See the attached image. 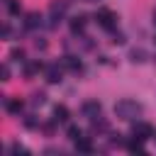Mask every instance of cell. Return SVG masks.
Listing matches in <instances>:
<instances>
[{
    "instance_id": "6da1fadb",
    "label": "cell",
    "mask_w": 156,
    "mask_h": 156,
    "mask_svg": "<svg viewBox=\"0 0 156 156\" xmlns=\"http://www.w3.org/2000/svg\"><path fill=\"white\" fill-rule=\"evenodd\" d=\"M115 115H117L119 119H124V122H134V119L141 115V105H139L136 100L122 98V100H117V105H115Z\"/></svg>"
},
{
    "instance_id": "7a4b0ae2",
    "label": "cell",
    "mask_w": 156,
    "mask_h": 156,
    "mask_svg": "<svg viewBox=\"0 0 156 156\" xmlns=\"http://www.w3.org/2000/svg\"><path fill=\"white\" fill-rule=\"evenodd\" d=\"M95 20H98V24H100L102 29H107V32H115V27H117V15H115L112 10H107V7H100V10L95 12Z\"/></svg>"
},
{
    "instance_id": "3957f363",
    "label": "cell",
    "mask_w": 156,
    "mask_h": 156,
    "mask_svg": "<svg viewBox=\"0 0 156 156\" xmlns=\"http://www.w3.org/2000/svg\"><path fill=\"white\" fill-rule=\"evenodd\" d=\"M132 134L146 141L149 136H154V129H151V124H146V122H139V119H136V122L132 124Z\"/></svg>"
},
{
    "instance_id": "277c9868",
    "label": "cell",
    "mask_w": 156,
    "mask_h": 156,
    "mask_svg": "<svg viewBox=\"0 0 156 156\" xmlns=\"http://www.w3.org/2000/svg\"><path fill=\"white\" fill-rule=\"evenodd\" d=\"M61 66L68 68V71H73V73H80V71H83V63H80L76 56H63V58H61Z\"/></svg>"
},
{
    "instance_id": "5b68a950",
    "label": "cell",
    "mask_w": 156,
    "mask_h": 156,
    "mask_svg": "<svg viewBox=\"0 0 156 156\" xmlns=\"http://www.w3.org/2000/svg\"><path fill=\"white\" fill-rule=\"evenodd\" d=\"M83 115H85L88 119H95V117H100V102H95V100H88V102L83 105Z\"/></svg>"
},
{
    "instance_id": "8992f818",
    "label": "cell",
    "mask_w": 156,
    "mask_h": 156,
    "mask_svg": "<svg viewBox=\"0 0 156 156\" xmlns=\"http://www.w3.org/2000/svg\"><path fill=\"white\" fill-rule=\"evenodd\" d=\"M49 12H51L54 17H61V15L66 12V0H54V2L49 5Z\"/></svg>"
},
{
    "instance_id": "52a82bcc",
    "label": "cell",
    "mask_w": 156,
    "mask_h": 156,
    "mask_svg": "<svg viewBox=\"0 0 156 156\" xmlns=\"http://www.w3.org/2000/svg\"><path fill=\"white\" fill-rule=\"evenodd\" d=\"M39 71H41V63H39V61H29V63H24V76H27V78H34Z\"/></svg>"
},
{
    "instance_id": "ba28073f",
    "label": "cell",
    "mask_w": 156,
    "mask_h": 156,
    "mask_svg": "<svg viewBox=\"0 0 156 156\" xmlns=\"http://www.w3.org/2000/svg\"><path fill=\"white\" fill-rule=\"evenodd\" d=\"M46 80L49 83H58L61 80V68L58 66H46Z\"/></svg>"
},
{
    "instance_id": "9c48e42d",
    "label": "cell",
    "mask_w": 156,
    "mask_h": 156,
    "mask_svg": "<svg viewBox=\"0 0 156 156\" xmlns=\"http://www.w3.org/2000/svg\"><path fill=\"white\" fill-rule=\"evenodd\" d=\"M5 107H7L10 115H20V112H22V100H20V98H12V100L5 102Z\"/></svg>"
},
{
    "instance_id": "30bf717a",
    "label": "cell",
    "mask_w": 156,
    "mask_h": 156,
    "mask_svg": "<svg viewBox=\"0 0 156 156\" xmlns=\"http://www.w3.org/2000/svg\"><path fill=\"white\" fill-rule=\"evenodd\" d=\"M127 149H129L132 154H144V139L134 136L132 141H127Z\"/></svg>"
},
{
    "instance_id": "8fae6325",
    "label": "cell",
    "mask_w": 156,
    "mask_h": 156,
    "mask_svg": "<svg viewBox=\"0 0 156 156\" xmlns=\"http://www.w3.org/2000/svg\"><path fill=\"white\" fill-rule=\"evenodd\" d=\"M83 29H85V17H83V15H80V17H73V20H71V32H73V34H80Z\"/></svg>"
},
{
    "instance_id": "7c38bea8",
    "label": "cell",
    "mask_w": 156,
    "mask_h": 156,
    "mask_svg": "<svg viewBox=\"0 0 156 156\" xmlns=\"http://www.w3.org/2000/svg\"><path fill=\"white\" fill-rule=\"evenodd\" d=\"M54 119L56 122H66L68 119V107L66 105H56L54 107Z\"/></svg>"
},
{
    "instance_id": "4fadbf2b",
    "label": "cell",
    "mask_w": 156,
    "mask_h": 156,
    "mask_svg": "<svg viewBox=\"0 0 156 156\" xmlns=\"http://www.w3.org/2000/svg\"><path fill=\"white\" fill-rule=\"evenodd\" d=\"M76 149L88 154V151H93V144H90V139H88V136H83V134H80V136L76 139Z\"/></svg>"
},
{
    "instance_id": "5bb4252c",
    "label": "cell",
    "mask_w": 156,
    "mask_h": 156,
    "mask_svg": "<svg viewBox=\"0 0 156 156\" xmlns=\"http://www.w3.org/2000/svg\"><path fill=\"white\" fill-rule=\"evenodd\" d=\"M39 24H41V17H39L37 12H32V15L27 17V27H29V29H37Z\"/></svg>"
},
{
    "instance_id": "9a60e30c",
    "label": "cell",
    "mask_w": 156,
    "mask_h": 156,
    "mask_svg": "<svg viewBox=\"0 0 156 156\" xmlns=\"http://www.w3.org/2000/svg\"><path fill=\"white\" fill-rule=\"evenodd\" d=\"M78 136H80V129H78L76 124H71V127H68V139H73V141H76Z\"/></svg>"
},
{
    "instance_id": "2e32d148",
    "label": "cell",
    "mask_w": 156,
    "mask_h": 156,
    "mask_svg": "<svg viewBox=\"0 0 156 156\" xmlns=\"http://www.w3.org/2000/svg\"><path fill=\"white\" fill-rule=\"evenodd\" d=\"M5 2H7V10H10L12 15H17V12H20V2H17V0H5Z\"/></svg>"
},
{
    "instance_id": "e0dca14e",
    "label": "cell",
    "mask_w": 156,
    "mask_h": 156,
    "mask_svg": "<svg viewBox=\"0 0 156 156\" xmlns=\"http://www.w3.org/2000/svg\"><path fill=\"white\" fill-rule=\"evenodd\" d=\"M12 58L15 61H24V51L22 49H12Z\"/></svg>"
},
{
    "instance_id": "ac0fdd59",
    "label": "cell",
    "mask_w": 156,
    "mask_h": 156,
    "mask_svg": "<svg viewBox=\"0 0 156 156\" xmlns=\"http://www.w3.org/2000/svg\"><path fill=\"white\" fill-rule=\"evenodd\" d=\"M0 76H2V80H10V66H7V63H2V68H0Z\"/></svg>"
},
{
    "instance_id": "d6986e66",
    "label": "cell",
    "mask_w": 156,
    "mask_h": 156,
    "mask_svg": "<svg viewBox=\"0 0 156 156\" xmlns=\"http://www.w3.org/2000/svg\"><path fill=\"white\" fill-rule=\"evenodd\" d=\"M132 61H144V51H132Z\"/></svg>"
},
{
    "instance_id": "ffe728a7",
    "label": "cell",
    "mask_w": 156,
    "mask_h": 156,
    "mask_svg": "<svg viewBox=\"0 0 156 156\" xmlns=\"http://www.w3.org/2000/svg\"><path fill=\"white\" fill-rule=\"evenodd\" d=\"M10 151H12V154H27V151H24L20 144H12V146H10Z\"/></svg>"
},
{
    "instance_id": "44dd1931",
    "label": "cell",
    "mask_w": 156,
    "mask_h": 156,
    "mask_svg": "<svg viewBox=\"0 0 156 156\" xmlns=\"http://www.w3.org/2000/svg\"><path fill=\"white\" fill-rule=\"evenodd\" d=\"M32 102H34V105H41V102H44V93H37V95H34V100H32Z\"/></svg>"
},
{
    "instance_id": "7402d4cb",
    "label": "cell",
    "mask_w": 156,
    "mask_h": 156,
    "mask_svg": "<svg viewBox=\"0 0 156 156\" xmlns=\"http://www.w3.org/2000/svg\"><path fill=\"white\" fill-rule=\"evenodd\" d=\"M154 22H156V10H154Z\"/></svg>"
}]
</instances>
